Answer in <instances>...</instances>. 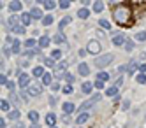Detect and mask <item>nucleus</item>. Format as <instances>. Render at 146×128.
Wrapping results in <instances>:
<instances>
[{
    "label": "nucleus",
    "instance_id": "nucleus-57",
    "mask_svg": "<svg viewBox=\"0 0 146 128\" xmlns=\"http://www.w3.org/2000/svg\"><path fill=\"white\" fill-rule=\"evenodd\" d=\"M30 128H39V126H37V125H32V126H30Z\"/></svg>",
    "mask_w": 146,
    "mask_h": 128
},
{
    "label": "nucleus",
    "instance_id": "nucleus-28",
    "mask_svg": "<svg viewBox=\"0 0 146 128\" xmlns=\"http://www.w3.org/2000/svg\"><path fill=\"white\" fill-rule=\"evenodd\" d=\"M28 119L32 121V123L39 121V112H37V111H30V112H28Z\"/></svg>",
    "mask_w": 146,
    "mask_h": 128
},
{
    "label": "nucleus",
    "instance_id": "nucleus-20",
    "mask_svg": "<svg viewBox=\"0 0 146 128\" xmlns=\"http://www.w3.org/2000/svg\"><path fill=\"white\" fill-rule=\"evenodd\" d=\"M11 46H13V55H19V46H21V40H19V39H14Z\"/></svg>",
    "mask_w": 146,
    "mask_h": 128
},
{
    "label": "nucleus",
    "instance_id": "nucleus-38",
    "mask_svg": "<svg viewBox=\"0 0 146 128\" xmlns=\"http://www.w3.org/2000/svg\"><path fill=\"white\" fill-rule=\"evenodd\" d=\"M139 84H146V74H137V77H135Z\"/></svg>",
    "mask_w": 146,
    "mask_h": 128
},
{
    "label": "nucleus",
    "instance_id": "nucleus-36",
    "mask_svg": "<svg viewBox=\"0 0 146 128\" xmlns=\"http://www.w3.org/2000/svg\"><path fill=\"white\" fill-rule=\"evenodd\" d=\"M0 109H2L4 112H9V111H11V109H9V102L7 100H2V102H0Z\"/></svg>",
    "mask_w": 146,
    "mask_h": 128
},
{
    "label": "nucleus",
    "instance_id": "nucleus-1",
    "mask_svg": "<svg viewBox=\"0 0 146 128\" xmlns=\"http://www.w3.org/2000/svg\"><path fill=\"white\" fill-rule=\"evenodd\" d=\"M130 9L127 7V5H116L114 7V11H113V18H114V21H116L118 25H127L129 21H130Z\"/></svg>",
    "mask_w": 146,
    "mask_h": 128
},
{
    "label": "nucleus",
    "instance_id": "nucleus-56",
    "mask_svg": "<svg viewBox=\"0 0 146 128\" xmlns=\"http://www.w3.org/2000/svg\"><path fill=\"white\" fill-rule=\"evenodd\" d=\"M0 128H5V119H4V118L0 119Z\"/></svg>",
    "mask_w": 146,
    "mask_h": 128
},
{
    "label": "nucleus",
    "instance_id": "nucleus-52",
    "mask_svg": "<svg viewBox=\"0 0 146 128\" xmlns=\"http://www.w3.org/2000/svg\"><path fill=\"white\" fill-rule=\"evenodd\" d=\"M121 82H123V77L116 79V82H114V86H116V88H120V86H121Z\"/></svg>",
    "mask_w": 146,
    "mask_h": 128
},
{
    "label": "nucleus",
    "instance_id": "nucleus-14",
    "mask_svg": "<svg viewBox=\"0 0 146 128\" xmlns=\"http://www.w3.org/2000/svg\"><path fill=\"white\" fill-rule=\"evenodd\" d=\"M49 42H51V39H49L48 35H42V37L39 39V48H40V49H46V48L49 46Z\"/></svg>",
    "mask_w": 146,
    "mask_h": 128
},
{
    "label": "nucleus",
    "instance_id": "nucleus-2",
    "mask_svg": "<svg viewBox=\"0 0 146 128\" xmlns=\"http://www.w3.org/2000/svg\"><path fill=\"white\" fill-rule=\"evenodd\" d=\"M100 102V93H97V95H92V97L86 100V102H83L81 104V107H79V111L81 112H86V111H90L95 104H99Z\"/></svg>",
    "mask_w": 146,
    "mask_h": 128
},
{
    "label": "nucleus",
    "instance_id": "nucleus-8",
    "mask_svg": "<svg viewBox=\"0 0 146 128\" xmlns=\"http://www.w3.org/2000/svg\"><path fill=\"white\" fill-rule=\"evenodd\" d=\"M30 16H32V19H44L42 11H40L39 7H32V9H30Z\"/></svg>",
    "mask_w": 146,
    "mask_h": 128
},
{
    "label": "nucleus",
    "instance_id": "nucleus-50",
    "mask_svg": "<svg viewBox=\"0 0 146 128\" xmlns=\"http://www.w3.org/2000/svg\"><path fill=\"white\" fill-rule=\"evenodd\" d=\"M9 98H11V102H13V104H18V97H16V93H11V97H9Z\"/></svg>",
    "mask_w": 146,
    "mask_h": 128
},
{
    "label": "nucleus",
    "instance_id": "nucleus-26",
    "mask_svg": "<svg viewBox=\"0 0 146 128\" xmlns=\"http://www.w3.org/2000/svg\"><path fill=\"white\" fill-rule=\"evenodd\" d=\"M67 67H69V61H67V60H62V61L58 63V65H56V70H58V72L62 74V72H64V70H65Z\"/></svg>",
    "mask_w": 146,
    "mask_h": 128
},
{
    "label": "nucleus",
    "instance_id": "nucleus-41",
    "mask_svg": "<svg viewBox=\"0 0 146 128\" xmlns=\"http://www.w3.org/2000/svg\"><path fill=\"white\" fill-rule=\"evenodd\" d=\"M135 48V42H132V40H127V44H125V49L127 51H132Z\"/></svg>",
    "mask_w": 146,
    "mask_h": 128
},
{
    "label": "nucleus",
    "instance_id": "nucleus-9",
    "mask_svg": "<svg viewBox=\"0 0 146 128\" xmlns=\"http://www.w3.org/2000/svg\"><path fill=\"white\" fill-rule=\"evenodd\" d=\"M9 9H11L13 13H19V11L23 9V4L19 2V0H13V2L9 4Z\"/></svg>",
    "mask_w": 146,
    "mask_h": 128
},
{
    "label": "nucleus",
    "instance_id": "nucleus-46",
    "mask_svg": "<svg viewBox=\"0 0 146 128\" xmlns=\"http://www.w3.org/2000/svg\"><path fill=\"white\" fill-rule=\"evenodd\" d=\"M93 84H95V88H99V90H104V82H102V81H95Z\"/></svg>",
    "mask_w": 146,
    "mask_h": 128
},
{
    "label": "nucleus",
    "instance_id": "nucleus-32",
    "mask_svg": "<svg viewBox=\"0 0 146 128\" xmlns=\"http://www.w3.org/2000/svg\"><path fill=\"white\" fill-rule=\"evenodd\" d=\"M102 9H104V2H100V0H97V2L93 4V11H95V13H100Z\"/></svg>",
    "mask_w": 146,
    "mask_h": 128
},
{
    "label": "nucleus",
    "instance_id": "nucleus-39",
    "mask_svg": "<svg viewBox=\"0 0 146 128\" xmlns=\"http://www.w3.org/2000/svg\"><path fill=\"white\" fill-rule=\"evenodd\" d=\"M127 72H129V74H134V72H135V61H134V60L127 65Z\"/></svg>",
    "mask_w": 146,
    "mask_h": 128
},
{
    "label": "nucleus",
    "instance_id": "nucleus-27",
    "mask_svg": "<svg viewBox=\"0 0 146 128\" xmlns=\"http://www.w3.org/2000/svg\"><path fill=\"white\" fill-rule=\"evenodd\" d=\"M108 79H109V74H108V72H104V70H102V72H99V74H97V81L106 82Z\"/></svg>",
    "mask_w": 146,
    "mask_h": 128
},
{
    "label": "nucleus",
    "instance_id": "nucleus-11",
    "mask_svg": "<svg viewBox=\"0 0 146 128\" xmlns=\"http://www.w3.org/2000/svg\"><path fill=\"white\" fill-rule=\"evenodd\" d=\"M46 125L51 126V128L56 126V114H55V112H49V114L46 116Z\"/></svg>",
    "mask_w": 146,
    "mask_h": 128
},
{
    "label": "nucleus",
    "instance_id": "nucleus-19",
    "mask_svg": "<svg viewBox=\"0 0 146 128\" xmlns=\"http://www.w3.org/2000/svg\"><path fill=\"white\" fill-rule=\"evenodd\" d=\"M88 118H90V114H88V112H81V114L78 116L76 123H78V125H83V123H86V121H88Z\"/></svg>",
    "mask_w": 146,
    "mask_h": 128
},
{
    "label": "nucleus",
    "instance_id": "nucleus-16",
    "mask_svg": "<svg viewBox=\"0 0 146 128\" xmlns=\"http://www.w3.org/2000/svg\"><path fill=\"white\" fill-rule=\"evenodd\" d=\"M46 74V70H44V67L42 65H37L34 70H32V76H35V77H42Z\"/></svg>",
    "mask_w": 146,
    "mask_h": 128
},
{
    "label": "nucleus",
    "instance_id": "nucleus-10",
    "mask_svg": "<svg viewBox=\"0 0 146 128\" xmlns=\"http://www.w3.org/2000/svg\"><path fill=\"white\" fill-rule=\"evenodd\" d=\"M53 40L56 42V44H64V42H67V37H65V34H64V32H56V34H55V37H53Z\"/></svg>",
    "mask_w": 146,
    "mask_h": 128
},
{
    "label": "nucleus",
    "instance_id": "nucleus-18",
    "mask_svg": "<svg viewBox=\"0 0 146 128\" xmlns=\"http://www.w3.org/2000/svg\"><path fill=\"white\" fill-rule=\"evenodd\" d=\"M88 16H90V11H88L86 7H81V9L78 11V18H79V19H86Z\"/></svg>",
    "mask_w": 146,
    "mask_h": 128
},
{
    "label": "nucleus",
    "instance_id": "nucleus-44",
    "mask_svg": "<svg viewBox=\"0 0 146 128\" xmlns=\"http://www.w3.org/2000/svg\"><path fill=\"white\" fill-rule=\"evenodd\" d=\"M58 5H60L62 9H69V7H70V2H69V0H62Z\"/></svg>",
    "mask_w": 146,
    "mask_h": 128
},
{
    "label": "nucleus",
    "instance_id": "nucleus-5",
    "mask_svg": "<svg viewBox=\"0 0 146 128\" xmlns=\"http://www.w3.org/2000/svg\"><path fill=\"white\" fill-rule=\"evenodd\" d=\"M86 53H90V55H99L100 53V42L99 40H90L88 46H86Z\"/></svg>",
    "mask_w": 146,
    "mask_h": 128
},
{
    "label": "nucleus",
    "instance_id": "nucleus-34",
    "mask_svg": "<svg viewBox=\"0 0 146 128\" xmlns=\"http://www.w3.org/2000/svg\"><path fill=\"white\" fill-rule=\"evenodd\" d=\"M135 40L144 42L146 40V32H137V34H135Z\"/></svg>",
    "mask_w": 146,
    "mask_h": 128
},
{
    "label": "nucleus",
    "instance_id": "nucleus-35",
    "mask_svg": "<svg viewBox=\"0 0 146 128\" xmlns=\"http://www.w3.org/2000/svg\"><path fill=\"white\" fill-rule=\"evenodd\" d=\"M14 26H18V18L11 16V18H9V28H14Z\"/></svg>",
    "mask_w": 146,
    "mask_h": 128
},
{
    "label": "nucleus",
    "instance_id": "nucleus-24",
    "mask_svg": "<svg viewBox=\"0 0 146 128\" xmlns=\"http://www.w3.org/2000/svg\"><path fill=\"white\" fill-rule=\"evenodd\" d=\"M42 7L48 9V11H51V9L56 7V2H53V0H44V2H42Z\"/></svg>",
    "mask_w": 146,
    "mask_h": 128
},
{
    "label": "nucleus",
    "instance_id": "nucleus-7",
    "mask_svg": "<svg viewBox=\"0 0 146 128\" xmlns=\"http://www.w3.org/2000/svg\"><path fill=\"white\" fill-rule=\"evenodd\" d=\"M30 84H32V82H30V76L23 72L21 76L18 77V86H19V88H28Z\"/></svg>",
    "mask_w": 146,
    "mask_h": 128
},
{
    "label": "nucleus",
    "instance_id": "nucleus-43",
    "mask_svg": "<svg viewBox=\"0 0 146 128\" xmlns=\"http://www.w3.org/2000/svg\"><path fill=\"white\" fill-rule=\"evenodd\" d=\"M7 82H9V81H7V76L2 72V76H0V84H2V86H7Z\"/></svg>",
    "mask_w": 146,
    "mask_h": 128
},
{
    "label": "nucleus",
    "instance_id": "nucleus-25",
    "mask_svg": "<svg viewBox=\"0 0 146 128\" xmlns=\"http://www.w3.org/2000/svg\"><path fill=\"white\" fill-rule=\"evenodd\" d=\"M35 44H39V42H37V40H34V39H28V40H25V42H23V46H25L27 49H34V48H35Z\"/></svg>",
    "mask_w": 146,
    "mask_h": 128
},
{
    "label": "nucleus",
    "instance_id": "nucleus-45",
    "mask_svg": "<svg viewBox=\"0 0 146 128\" xmlns=\"http://www.w3.org/2000/svg\"><path fill=\"white\" fill-rule=\"evenodd\" d=\"M5 88H9V90H11V93H14V90H16V84H14L13 81H9V82H7V86H5Z\"/></svg>",
    "mask_w": 146,
    "mask_h": 128
},
{
    "label": "nucleus",
    "instance_id": "nucleus-48",
    "mask_svg": "<svg viewBox=\"0 0 146 128\" xmlns=\"http://www.w3.org/2000/svg\"><path fill=\"white\" fill-rule=\"evenodd\" d=\"M139 74H146V63H141L139 65Z\"/></svg>",
    "mask_w": 146,
    "mask_h": 128
},
{
    "label": "nucleus",
    "instance_id": "nucleus-3",
    "mask_svg": "<svg viewBox=\"0 0 146 128\" xmlns=\"http://www.w3.org/2000/svg\"><path fill=\"white\" fill-rule=\"evenodd\" d=\"M27 93H28V97H39V95L42 93V84L40 82H32L27 88Z\"/></svg>",
    "mask_w": 146,
    "mask_h": 128
},
{
    "label": "nucleus",
    "instance_id": "nucleus-23",
    "mask_svg": "<svg viewBox=\"0 0 146 128\" xmlns=\"http://www.w3.org/2000/svg\"><path fill=\"white\" fill-rule=\"evenodd\" d=\"M70 21H72V19H70L69 16H65L64 19H62V21H60V23H58V28H60V32H62V30H64V28H65L67 25H70Z\"/></svg>",
    "mask_w": 146,
    "mask_h": 128
},
{
    "label": "nucleus",
    "instance_id": "nucleus-21",
    "mask_svg": "<svg viewBox=\"0 0 146 128\" xmlns=\"http://www.w3.org/2000/svg\"><path fill=\"white\" fill-rule=\"evenodd\" d=\"M7 116H9V119H13V121L16 119V121H18V119H19V116H21V114H19V111H18V109H11V111L7 112Z\"/></svg>",
    "mask_w": 146,
    "mask_h": 128
},
{
    "label": "nucleus",
    "instance_id": "nucleus-13",
    "mask_svg": "<svg viewBox=\"0 0 146 128\" xmlns=\"http://www.w3.org/2000/svg\"><path fill=\"white\" fill-rule=\"evenodd\" d=\"M93 88H95V84H93V82H88V81L81 86V90H83V93H85V95H90V93L93 91Z\"/></svg>",
    "mask_w": 146,
    "mask_h": 128
},
{
    "label": "nucleus",
    "instance_id": "nucleus-17",
    "mask_svg": "<svg viewBox=\"0 0 146 128\" xmlns=\"http://www.w3.org/2000/svg\"><path fill=\"white\" fill-rule=\"evenodd\" d=\"M21 23H23V26H28L30 23H32V16H30V13H23L21 14Z\"/></svg>",
    "mask_w": 146,
    "mask_h": 128
},
{
    "label": "nucleus",
    "instance_id": "nucleus-37",
    "mask_svg": "<svg viewBox=\"0 0 146 128\" xmlns=\"http://www.w3.org/2000/svg\"><path fill=\"white\" fill-rule=\"evenodd\" d=\"M51 58H53V60H60V58H62V51H60V49H53V53H51Z\"/></svg>",
    "mask_w": 146,
    "mask_h": 128
},
{
    "label": "nucleus",
    "instance_id": "nucleus-58",
    "mask_svg": "<svg viewBox=\"0 0 146 128\" xmlns=\"http://www.w3.org/2000/svg\"><path fill=\"white\" fill-rule=\"evenodd\" d=\"M53 128H58V126H53Z\"/></svg>",
    "mask_w": 146,
    "mask_h": 128
},
{
    "label": "nucleus",
    "instance_id": "nucleus-51",
    "mask_svg": "<svg viewBox=\"0 0 146 128\" xmlns=\"http://www.w3.org/2000/svg\"><path fill=\"white\" fill-rule=\"evenodd\" d=\"M51 90H53V91H58V90H60V84H58V82L51 84Z\"/></svg>",
    "mask_w": 146,
    "mask_h": 128
},
{
    "label": "nucleus",
    "instance_id": "nucleus-55",
    "mask_svg": "<svg viewBox=\"0 0 146 128\" xmlns=\"http://www.w3.org/2000/svg\"><path fill=\"white\" fill-rule=\"evenodd\" d=\"M49 104H51V105H55V104H56V98H55V97H51V98H49Z\"/></svg>",
    "mask_w": 146,
    "mask_h": 128
},
{
    "label": "nucleus",
    "instance_id": "nucleus-31",
    "mask_svg": "<svg viewBox=\"0 0 146 128\" xmlns=\"http://www.w3.org/2000/svg\"><path fill=\"white\" fill-rule=\"evenodd\" d=\"M51 23H53V16H51V14H46L44 19H42V25H44V26H49Z\"/></svg>",
    "mask_w": 146,
    "mask_h": 128
},
{
    "label": "nucleus",
    "instance_id": "nucleus-49",
    "mask_svg": "<svg viewBox=\"0 0 146 128\" xmlns=\"http://www.w3.org/2000/svg\"><path fill=\"white\" fill-rule=\"evenodd\" d=\"M65 79H67V82H74V76L72 74H65Z\"/></svg>",
    "mask_w": 146,
    "mask_h": 128
},
{
    "label": "nucleus",
    "instance_id": "nucleus-22",
    "mask_svg": "<svg viewBox=\"0 0 146 128\" xmlns=\"http://www.w3.org/2000/svg\"><path fill=\"white\" fill-rule=\"evenodd\" d=\"M106 95H108V97H114V98H116V97H118V88H116V86L108 88V90H106Z\"/></svg>",
    "mask_w": 146,
    "mask_h": 128
},
{
    "label": "nucleus",
    "instance_id": "nucleus-54",
    "mask_svg": "<svg viewBox=\"0 0 146 128\" xmlns=\"http://www.w3.org/2000/svg\"><path fill=\"white\" fill-rule=\"evenodd\" d=\"M14 128H25V125H23V123H19V121H18V123L14 125Z\"/></svg>",
    "mask_w": 146,
    "mask_h": 128
},
{
    "label": "nucleus",
    "instance_id": "nucleus-47",
    "mask_svg": "<svg viewBox=\"0 0 146 128\" xmlns=\"http://www.w3.org/2000/svg\"><path fill=\"white\" fill-rule=\"evenodd\" d=\"M129 107H130V102H129V100H125V102L121 104V109H123V111H127Z\"/></svg>",
    "mask_w": 146,
    "mask_h": 128
},
{
    "label": "nucleus",
    "instance_id": "nucleus-42",
    "mask_svg": "<svg viewBox=\"0 0 146 128\" xmlns=\"http://www.w3.org/2000/svg\"><path fill=\"white\" fill-rule=\"evenodd\" d=\"M35 53H37L35 49H27V51H25V56H27V58H32V56H35Z\"/></svg>",
    "mask_w": 146,
    "mask_h": 128
},
{
    "label": "nucleus",
    "instance_id": "nucleus-15",
    "mask_svg": "<svg viewBox=\"0 0 146 128\" xmlns=\"http://www.w3.org/2000/svg\"><path fill=\"white\" fill-rule=\"evenodd\" d=\"M62 109H64V112L69 116L70 112H74V111H76V105L72 104V102H65V104H64V107H62Z\"/></svg>",
    "mask_w": 146,
    "mask_h": 128
},
{
    "label": "nucleus",
    "instance_id": "nucleus-6",
    "mask_svg": "<svg viewBox=\"0 0 146 128\" xmlns=\"http://www.w3.org/2000/svg\"><path fill=\"white\" fill-rule=\"evenodd\" d=\"M127 40H129V39L125 37L123 34H114V35H113V44L118 46V48H120V46H125V44H127Z\"/></svg>",
    "mask_w": 146,
    "mask_h": 128
},
{
    "label": "nucleus",
    "instance_id": "nucleus-30",
    "mask_svg": "<svg viewBox=\"0 0 146 128\" xmlns=\"http://www.w3.org/2000/svg\"><path fill=\"white\" fill-rule=\"evenodd\" d=\"M11 32H14V34H18V35H23V34H25V26H21V25H18V26L11 28Z\"/></svg>",
    "mask_w": 146,
    "mask_h": 128
},
{
    "label": "nucleus",
    "instance_id": "nucleus-29",
    "mask_svg": "<svg viewBox=\"0 0 146 128\" xmlns=\"http://www.w3.org/2000/svg\"><path fill=\"white\" fill-rule=\"evenodd\" d=\"M99 26H102L104 30H111V23L108 19H99Z\"/></svg>",
    "mask_w": 146,
    "mask_h": 128
},
{
    "label": "nucleus",
    "instance_id": "nucleus-40",
    "mask_svg": "<svg viewBox=\"0 0 146 128\" xmlns=\"http://www.w3.org/2000/svg\"><path fill=\"white\" fill-rule=\"evenodd\" d=\"M62 90H64V93H65V95H70L72 91H74V88H72V84H67V86H64Z\"/></svg>",
    "mask_w": 146,
    "mask_h": 128
},
{
    "label": "nucleus",
    "instance_id": "nucleus-12",
    "mask_svg": "<svg viewBox=\"0 0 146 128\" xmlns=\"http://www.w3.org/2000/svg\"><path fill=\"white\" fill-rule=\"evenodd\" d=\"M78 72H79V76H88V74H90V69H88V65H86V63H79V65H78Z\"/></svg>",
    "mask_w": 146,
    "mask_h": 128
},
{
    "label": "nucleus",
    "instance_id": "nucleus-33",
    "mask_svg": "<svg viewBox=\"0 0 146 128\" xmlns=\"http://www.w3.org/2000/svg\"><path fill=\"white\" fill-rule=\"evenodd\" d=\"M51 79H53V76H51L49 72H46L42 76V84H51Z\"/></svg>",
    "mask_w": 146,
    "mask_h": 128
},
{
    "label": "nucleus",
    "instance_id": "nucleus-4",
    "mask_svg": "<svg viewBox=\"0 0 146 128\" xmlns=\"http://www.w3.org/2000/svg\"><path fill=\"white\" fill-rule=\"evenodd\" d=\"M111 61H113V55H102V56L95 58V65L99 69H104V67H108Z\"/></svg>",
    "mask_w": 146,
    "mask_h": 128
},
{
    "label": "nucleus",
    "instance_id": "nucleus-53",
    "mask_svg": "<svg viewBox=\"0 0 146 128\" xmlns=\"http://www.w3.org/2000/svg\"><path fill=\"white\" fill-rule=\"evenodd\" d=\"M44 63L46 65H53V58H44Z\"/></svg>",
    "mask_w": 146,
    "mask_h": 128
}]
</instances>
